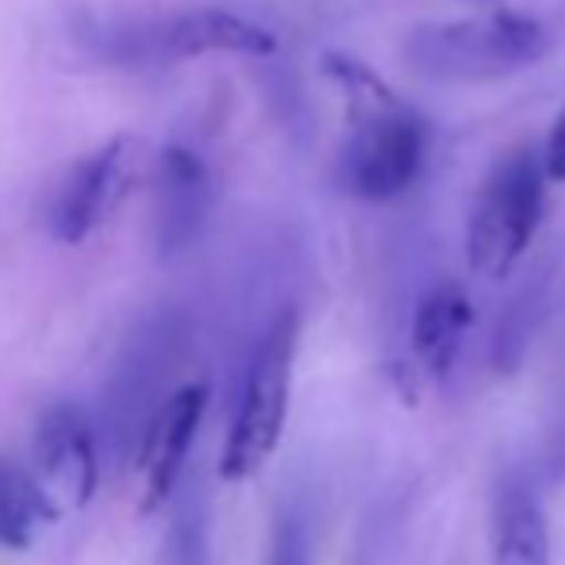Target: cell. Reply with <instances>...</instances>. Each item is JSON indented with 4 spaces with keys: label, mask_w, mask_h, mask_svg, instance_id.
Segmentation results:
<instances>
[{
    "label": "cell",
    "mask_w": 565,
    "mask_h": 565,
    "mask_svg": "<svg viewBox=\"0 0 565 565\" xmlns=\"http://www.w3.org/2000/svg\"><path fill=\"white\" fill-rule=\"evenodd\" d=\"M28 473L46 520L82 512L93 500V492H97V447H93L89 424L74 404H54L39 419Z\"/></svg>",
    "instance_id": "obj_5"
},
{
    "label": "cell",
    "mask_w": 565,
    "mask_h": 565,
    "mask_svg": "<svg viewBox=\"0 0 565 565\" xmlns=\"http://www.w3.org/2000/svg\"><path fill=\"white\" fill-rule=\"evenodd\" d=\"M209 408V388L204 385H185L158 408V416L150 419L147 439L139 450V477H142V512H154L166 497L173 492L181 477V466L193 447V435Z\"/></svg>",
    "instance_id": "obj_7"
},
{
    "label": "cell",
    "mask_w": 565,
    "mask_h": 565,
    "mask_svg": "<svg viewBox=\"0 0 565 565\" xmlns=\"http://www.w3.org/2000/svg\"><path fill=\"white\" fill-rule=\"evenodd\" d=\"M158 170H162V189L166 196H170L173 204H178V212H173V220H185L189 212L201 204L204 189H209V170H204V162L193 154L189 147H166L162 158H158Z\"/></svg>",
    "instance_id": "obj_12"
},
{
    "label": "cell",
    "mask_w": 565,
    "mask_h": 565,
    "mask_svg": "<svg viewBox=\"0 0 565 565\" xmlns=\"http://www.w3.org/2000/svg\"><path fill=\"white\" fill-rule=\"evenodd\" d=\"M300 320L297 312H281L262 335L243 381V401L231 419V431L220 454V477L224 481H246L269 461L285 431L292 393V365H297Z\"/></svg>",
    "instance_id": "obj_3"
},
{
    "label": "cell",
    "mask_w": 565,
    "mask_h": 565,
    "mask_svg": "<svg viewBox=\"0 0 565 565\" xmlns=\"http://www.w3.org/2000/svg\"><path fill=\"white\" fill-rule=\"evenodd\" d=\"M543 162H546V178H551V181H565V108L558 113V119H554L551 135H546Z\"/></svg>",
    "instance_id": "obj_15"
},
{
    "label": "cell",
    "mask_w": 565,
    "mask_h": 565,
    "mask_svg": "<svg viewBox=\"0 0 565 565\" xmlns=\"http://www.w3.org/2000/svg\"><path fill=\"white\" fill-rule=\"evenodd\" d=\"M46 520L31 473L15 461L0 458V546L23 551L35 539V523Z\"/></svg>",
    "instance_id": "obj_11"
},
{
    "label": "cell",
    "mask_w": 565,
    "mask_h": 565,
    "mask_svg": "<svg viewBox=\"0 0 565 565\" xmlns=\"http://www.w3.org/2000/svg\"><path fill=\"white\" fill-rule=\"evenodd\" d=\"M139 162L142 142L135 135H116L100 150H93L89 158H82L70 170L66 185H62L58 201L51 209L54 238H62L70 246L85 243L127 196L135 173H139Z\"/></svg>",
    "instance_id": "obj_6"
},
{
    "label": "cell",
    "mask_w": 565,
    "mask_h": 565,
    "mask_svg": "<svg viewBox=\"0 0 565 565\" xmlns=\"http://www.w3.org/2000/svg\"><path fill=\"white\" fill-rule=\"evenodd\" d=\"M546 181V162L535 150H515L489 173L466 224V258L473 274L489 281L512 274L543 224Z\"/></svg>",
    "instance_id": "obj_2"
},
{
    "label": "cell",
    "mask_w": 565,
    "mask_h": 565,
    "mask_svg": "<svg viewBox=\"0 0 565 565\" xmlns=\"http://www.w3.org/2000/svg\"><path fill=\"white\" fill-rule=\"evenodd\" d=\"M469 323H473V305L458 281H443L419 297L416 316H412V350L431 377L450 373Z\"/></svg>",
    "instance_id": "obj_10"
},
{
    "label": "cell",
    "mask_w": 565,
    "mask_h": 565,
    "mask_svg": "<svg viewBox=\"0 0 565 565\" xmlns=\"http://www.w3.org/2000/svg\"><path fill=\"white\" fill-rule=\"evenodd\" d=\"M162 565H209V527L193 500L173 515L170 531H166Z\"/></svg>",
    "instance_id": "obj_13"
},
{
    "label": "cell",
    "mask_w": 565,
    "mask_h": 565,
    "mask_svg": "<svg viewBox=\"0 0 565 565\" xmlns=\"http://www.w3.org/2000/svg\"><path fill=\"white\" fill-rule=\"evenodd\" d=\"M492 565H551V527L535 489L508 477L492 500Z\"/></svg>",
    "instance_id": "obj_9"
},
{
    "label": "cell",
    "mask_w": 565,
    "mask_h": 565,
    "mask_svg": "<svg viewBox=\"0 0 565 565\" xmlns=\"http://www.w3.org/2000/svg\"><path fill=\"white\" fill-rule=\"evenodd\" d=\"M266 565H308V531L305 520L289 508H281L274 520V535H269Z\"/></svg>",
    "instance_id": "obj_14"
},
{
    "label": "cell",
    "mask_w": 565,
    "mask_h": 565,
    "mask_svg": "<svg viewBox=\"0 0 565 565\" xmlns=\"http://www.w3.org/2000/svg\"><path fill=\"white\" fill-rule=\"evenodd\" d=\"M554 35L539 15L515 8L419 23L404 39V62L427 82L481 85L523 74L551 54Z\"/></svg>",
    "instance_id": "obj_1"
},
{
    "label": "cell",
    "mask_w": 565,
    "mask_h": 565,
    "mask_svg": "<svg viewBox=\"0 0 565 565\" xmlns=\"http://www.w3.org/2000/svg\"><path fill=\"white\" fill-rule=\"evenodd\" d=\"M427 158V131L401 100L365 108L339 158L342 193L358 201H396L419 181Z\"/></svg>",
    "instance_id": "obj_4"
},
{
    "label": "cell",
    "mask_w": 565,
    "mask_h": 565,
    "mask_svg": "<svg viewBox=\"0 0 565 565\" xmlns=\"http://www.w3.org/2000/svg\"><path fill=\"white\" fill-rule=\"evenodd\" d=\"M162 51L170 58H196V54L269 58V54H277V35L246 15L227 12V8H201V12H185L166 23Z\"/></svg>",
    "instance_id": "obj_8"
}]
</instances>
